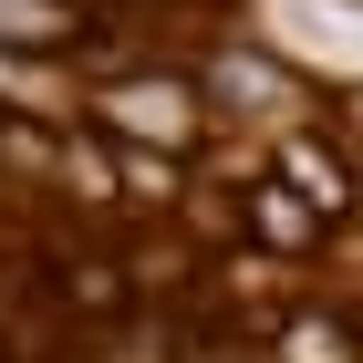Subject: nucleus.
Here are the masks:
<instances>
[{
    "mask_svg": "<svg viewBox=\"0 0 363 363\" xmlns=\"http://www.w3.org/2000/svg\"><path fill=\"white\" fill-rule=\"evenodd\" d=\"M94 114H114L135 145H177V156L197 145V94H187V84H104Z\"/></svg>",
    "mask_w": 363,
    "mask_h": 363,
    "instance_id": "obj_1",
    "label": "nucleus"
},
{
    "mask_svg": "<svg viewBox=\"0 0 363 363\" xmlns=\"http://www.w3.org/2000/svg\"><path fill=\"white\" fill-rule=\"evenodd\" d=\"M62 301H84V311H114L125 291H114V270H104V259H73V270H62Z\"/></svg>",
    "mask_w": 363,
    "mask_h": 363,
    "instance_id": "obj_4",
    "label": "nucleus"
},
{
    "mask_svg": "<svg viewBox=\"0 0 363 363\" xmlns=\"http://www.w3.org/2000/svg\"><path fill=\"white\" fill-rule=\"evenodd\" d=\"M291 363H353V333H333V322H301V333H291Z\"/></svg>",
    "mask_w": 363,
    "mask_h": 363,
    "instance_id": "obj_5",
    "label": "nucleus"
},
{
    "mask_svg": "<svg viewBox=\"0 0 363 363\" xmlns=\"http://www.w3.org/2000/svg\"><path fill=\"white\" fill-rule=\"evenodd\" d=\"M280 177H291V187H301L322 218H342V208H353V167H333L311 135H291V145H280Z\"/></svg>",
    "mask_w": 363,
    "mask_h": 363,
    "instance_id": "obj_2",
    "label": "nucleus"
},
{
    "mask_svg": "<svg viewBox=\"0 0 363 363\" xmlns=\"http://www.w3.org/2000/svg\"><path fill=\"white\" fill-rule=\"evenodd\" d=\"M0 42H42L52 52V42H73V11L62 0H0Z\"/></svg>",
    "mask_w": 363,
    "mask_h": 363,
    "instance_id": "obj_3",
    "label": "nucleus"
}]
</instances>
